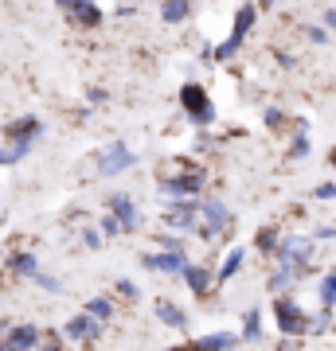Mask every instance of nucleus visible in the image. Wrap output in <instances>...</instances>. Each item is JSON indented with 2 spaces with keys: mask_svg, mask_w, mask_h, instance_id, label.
Here are the masks:
<instances>
[{
  "mask_svg": "<svg viewBox=\"0 0 336 351\" xmlns=\"http://www.w3.org/2000/svg\"><path fill=\"white\" fill-rule=\"evenodd\" d=\"M309 152H313L309 133H293V141H289V160H305Z\"/></svg>",
  "mask_w": 336,
  "mask_h": 351,
  "instance_id": "30",
  "label": "nucleus"
},
{
  "mask_svg": "<svg viewBox=\"0 0 336 351\" xmlns=\"http://www.w3.org/2000/svg\"><path fill=\"white\" fill-rule=\"evenodd\" d=\"M161 351H196V343H192V339H180V343H168V348H161Z\"/></svg>",
  "mask_w": 336,
  "mask_h": 351,
  "instance_id": "40",
  "label": "nucleus"
},
{
  "mask_svg": "<svg viewBox=\"0 0 336 351\" xmlns=\"http://www.w3.org/2000/svg\"><path fill=\"white\" fill-rule=\"evenodd\" d=\"M180 281H184V289L196 297V301H208L215 289H219V281H215V269H212V265H203V262H192V265L184 269V277H180Z\"/></svg>",
  "mask_w": 336,
  "mask_h": 351,
  "instance_id": "14",
  "label": "nucleus"
},
{
  "mask_svg": "<svg viewBox=\"0 0 336 351\" xmlns=\"http://www.w3.org/2000/svg\"><path fill=\"white\" fill-rule=\"evenodd\" d=\"M94 226H98V234H102V239H106V242L122 239V223H117L113 215H98V223H94Z\"/></svg>",
  "mask_w": 336,
  "mask_h": 351,
  "instance_id": "29",
  "label": "nucleus"
},
{
  "mask_svg": "<svg viewBox=\"0 0 336 351\" xmlns=\"http://www.w3.org/2000/svg\"><path fill=\"white\" fill-rule=\"evenodd\" d=\"M317 297H321V308H328V313L336 308V269H328V274L321 277V285H317Z\"/></svg>",
  "mask_w": 336,
  "mask_h": 351,
  "instance_id": "27",
  "label": "nucleus"
},
{
  "mask_svg": "<svg viewBox=\"0 0 336 351\" xmlns=\"http://www.w3.org/2000/svg\"><path fill=\"white\" fill-rule=\"evenodd\" d=\"M153 316H157L168 332H188V324H192V316H188L184 304L168 301V297H157V301H153Z\"/></svg>",
  "mask_w": 336,
  "mask_h": 351,
  "instance_id": "16",
  "label": "nucleus"
},
{
  "mask_svg": "<svg viewBox=\"0 0 336 351\" xmlns=\"http://www.w3.org/2000/svg\"><path fill=\"white\" fill-rule=\"evenodd\" d=\"M102 336H106V324L90 320L87 313L67 316V320H63V328H59V339L67 343V348H90V343H98Z\"/></svg>",
  "mask_w": 336,
  "mask_h": 351,
  "instance_id": "9",
  "label": "nucleus"
},
{
  "mask_svg": "<svg viewBox=\"0 0 336 351\" xmlns=\"http://www.w3.org/2000/svg\"><path fill=\"white\" fill-rule=\"evenodd\" d=\"M274 258L278 262H293V265H301V269H313L317 242H313V234H282Z\"/></svg>",
  "mask_w": 336,
  "mask_h": 351,
  "instance_id": "12",
  "label": "nucleus"
},
{
  "mask_svg": "<svg viewBox=\"0 0 336 351\" xmlns=\"http://www.w3.org/2000/svg\"><path fill=\"white\" fill-rule=\"evenodd\" d=\"M106 215H113L122 223V239L125 234H137L145 226V215H141V203L129 195V191H110L106 195Z\"/></svg>",
  "mask_w": 336,
  "mask_h": 351,
  "instance_id": "10",
  "label": "nucleus"
},
{
  "mask_svg": "<svg viewBox=\"0 0 336 351\" xmlns=\"http://www.w3.org/2000/svg\"><path fill=\"white\" fill-rule=\"evenodd\" d=\"M113 293H117L125 304H137L141 297H145V293H141V285H137V281H129V277H117V281H113Z\"/></svg>",
  "mask_w": 336,
  "mask_h": 351,
  "instance_id": "28",
  "label": "nucleus"
},
{
  "mask_svg": "<svg viewBox=\"0 0 336 351\" xmlns=\"http://www.w3.org/2000/svg\"><path fill=\"white\" fill-rule=\"evenodd\" d=\"M333 328V313L328 308H321L317 316H309V336H321V332H328Z\"/></svg>",
  "mask_w": 336,
  "mask_h": 351,
  "instance_id": "32",
  "label": "nucleus"
},
{
  "mask_svg": "<svg viewBox=\"0 0 336 351\" xmlns=\"http://www.w3.org/2000/svg\"><path fill=\"white\" fill-rule=\"evenodd\" d=\"M0 351H4V339H0Z\"/></svg>",
  "mask_w": 336,
  "mask_h": 351,
  "instance_id": "46",
  "label": "nucleus"
},
{
  "mask_svg": "<svg viewBox=\"0 0 336 351\" xmlns=\"http://www.w3.org/2000/svg\"><path fill=\"white\" fill-rule=\"evenodd\" d=\"M258 4H238L235 8V20H231V39H238V43H247V36L254 32V24H258Z\"/></svg>",
  "mask_w": 336,
  "mask_h": 351,
  "instance_id": "20",
  "label": "nucleus"
},
{
  "mask_svg": "<svg viewBox=\"0 0 336 351\" xmlns=\"http://www.w3.org/2000/svg\"><path fill=\"white\" fill-rule=\"evenodd\" d=\"M0 308H4V289H0Z\"/></svg>",
  "mask_w": 336,
  "mask_h": 351,
  "instance_id": "45",
  "label": "nucleus"
},
{
  "mask_svg": "<svg viewBox=\"0 0 336 351\" xmlns=\"http://www.w3.org/2000/svg\"><path fill=\"white\" fill-rule=\"evenodd\" d=\"M157 16H161L164 27H180L192 20V4L188 0H164V4H157Z\"/></svg>",
  "mask_w": 336,
  "mask_h": 351,
  "instance_id": "21",
  "label": "nucleus"
},
{
  "mask_svg": "<svg viewBox=\"0 0 336 351\" xmlns=\"http://www.w3.org/2000/svg\"><path fill=\"white\" fill-rule=\"evenodd\" d=\"M243 265H247V246H231V250L223 254V262L215 265V281H219V285L235 281V277L243 274Z\"/></svg>",
  "mask_w": 336,
  "mask_h": 351,
  "instance_id": "19",
  "label": "nucleus"
},
{
  "mask_svg": "<svg viewBox=\"0 0 336 351\" xmlns=\"http://www.w3.org/2000/svg\"><path fill=\"white\" fill-rule=\"evenodd\" d=\"M278 242H282V230H278V226H262L258 234H254V250L266 254V258H274V254H278Z\"/></svg>",
  "mask_w": 336,
  "mask_h": 351,
  "instance_id": "25",
  "label": "nucleus"
},
{
  "mask_svg": "<svg viewBox=\"0 0 336 351\" xmlns=\"http://www.w3.org/2000/svg\"><path fill=\"white\" fill-rule=\"evenodd\" d=\"M231 230H235V215H231L227 199H219V195H203V199H199V230H196V239L223 242Z\"/></svg>",
  "mask_w": 336,
  "mask_h": 351,
  "instance_id": "3",
  "label": "nucleus"
},
{
  "mask_svg": "<svg viewBox=\"0 0 336 351\" xmlns=\"http://www.w3.org/2000/svg\"><path fill=\"white\" fill-rule=\"evenodd\" d=\"M270 313H274V328H278V336H286V339H301V336H309V313L301 308L298 297H274Z\"/></svg>",
  "mask_w": 336,
  "mask_h": 351,
  "instance_id": "6",
  "label": "nucleus"
},
{
  "mask_svg": "<svg viewBox=\"0 0 336 351\" xmlns=\"http://www.w3.org/2000/svg\"><path fill=\"white\" fill-rule=\"evenodd\" d=\"M4 274L12 277V281H32V277L39 274V258L36 250H12L8 258H4Z\"/></svg>",
  "mask_w": 336,
  "mask_h": 351,
  "instance_id": "17",
  "label": "nucleus"
},
{
  "mask_svg": "<svg viewBox=\"0 0 336 351\" xmlns=\"http://www.w3.org/2000/svg\"><path fill=\"white\" fill-rule=\"evenodd\" d=\"M12 152H8V149H4V145H0V168H12Z\"/></svg>",
  "mask_w": 336,
  "mask_h": 351,
  "instance_id": "43",
  "label": "nucleus"
},
{
  "mask_svg": "<svg viewBox=\"0 0 336 351\" xmlns=\"http://www.w3.org/2000/svg\"><path fill=\"white\" fill-rule=\"evenodd\" d=\"M243 343H262V308H247L243 313Z\"/></svg>",
  "mask_w": 336,
  "mask_h": 351,
  "instance_id": "23",
  "label": "nucleus"
},
{
  "mask_svg": "<svg viewBox=\"0 0 336 351\" xmlns=\"http://www.w3.org/2000/svg\"><path fill=\"white\" fill-rule=\"evenodd\" d=\"M106 101H110V90H102V86L87 90V110H98V106H106Z\"/></svg>",
  "mask_w": 336,
  "mask_h": 351,
  "instance_id": "35",
  "label": "nucleus"
},
{
  "mask_svg": "<svg viewBox=\"0 0 336 351\" xmlns=\"http://www.w3.org/2000/svg\"><path fill=\"white\" fill-rule=\"evenodd\" d=\"M39 343H43V328L32 320H16L4 336V351H39Z\"/></svg>",
  "mask_w": 336,
  "mask_h": 351,
  "instance_id": "15",
  "label": "nucleus"
},
{
  "mask_svg": "<svg viewBox=\"0 0 336 351\" xmlns=\"http://www.w3.org/2000/svg\"><path fill=\"white\" fill-rule=\"evenodd\" d=\"M153 250L184 254L188 250V239H180V234H172V230H153Z\"/></svg>",
  "mask_w": 336,
  "mask_h": 351,
  "instance_id": "24",
  "label": "nucleus"
},
{
  "mask_svg": "<svg viewBox=\"0 0 336 351\" xmlns=\"http://www.w3.org/2000/svg\"><path fill=\"white\" fill-rule=\"evenodd\" d=\"M328 164H333V168H336V149H333V152H328Z\"/></svg>",
  "mask_w": 336,
  "mask_h": 351,
  "instance_id": "44",
  "label": "nucleus"
},
{
  "mask_svg": "<svg viewBox=\"0 0 336 351\" xmlns=\"http://www.w3.org/2000/svg\"><path fill=\"white\" fill-rule=\"evenodd\" d=\"M286 121H289V117L278 110V106H266V110H262V125L274 129V133H278V129H286Z\"/></svg>",
  "mask_w": 336,
  "mask_h": 351,
  "instance_id": "31",
  "label": "nucleus"
},
{
  "mask_svg": "<svg viewBox=\"0 0 336 351\" xmlns=\"http://www.w3.org/2000/svg\"><path fill=\"white\" fill-rule=\"evenodd\" d=\"M324 32H336V8H324Z\"/></svg>",
  "mask_w": 336,
  "mask_h": 351,
  "instance_id": "42",
  "label": "nucleus"
},
{
  "mask_svg": "<svg viewBox=\"0 0 336 351\" xmlns=\"http://www.w3.org/2000/svg\"><path fill=\"white\" fill-rule=\"evenodd\" d=\"M137 262H141V269H145V274H157V277H176V281H180V277H184V269L192 265V258H188V250H184V254L145 250V254L137 258Z\"/></svg>",
  "mask_w": 336,
  "mask_h": 351,
  "instance_id": "11",
  "label": "nucleus"
},
{
  "mask_svg": "<svg viewBox=\"0 0 336 351\" xmlns=\"http://www.w3.org/2000/svg\"><path fill=\"white\" fill-rule=\"evenodd\" d=\"M278 66H282V71H293V66H298V59H293V55H286V51H282V55H278Z\"/></svg>",
  "mask_w": 336,
  "mask_h": 351,
  "instance_id": "41",
  "label": "nucleus"
},
{
  "mask_svg": "<svg viewBox=\"0 0 336 351\" xmlns=\"http://www.w3.org/2000/svg\"><path fill=\"white\" fill-rule=\"evenodd\" d=\"M336 239V226H317L313 230V242H333Z\"/></svg>",
  "mask_w": 336,
  "mask_h": 351,
  "instance_id": "39",
  "label": "nucleus"
},
{
  "mask_svg": "<svg viewBox=\"0 0 336 351\" xmlns=\"http://www.w3.org/2000/svg\"><path fill=\"white\" fill-rule=\"evenodd\" d=\"M141 164V156L125 141H110L106 149H98L94 152V172L102 176V180H117V176H125V172H133Z\"/></svg>",
  "mask_w": 336,
  "mask_h": 351,
  "instance_id": "5",
  "label": "nucleus"
},
{
  "mask_svg": "<svg viewBox=\"0 0 336 351\" xmlns=\"http://www.w3.org/2000/svg\"><path fill=\"white\" fill-rule=\"evenodd\" d=\"M305 39L321 47V43H328V32H324V27H317V24H309V27H305Z\"/></svg>",
  "mask_w": 336,
  "mask_h": 351,
  "instance_id": "36",
  "label": "nucleus"
},
{
  "mask_svg": "<svg viewBox=\"0 0 336 351\" xmlns=\"http://www.w3.org/2000/svg\"><path fill=\"white\" fill-rule=\"evenodd\" d=\"M157 195L164 203H184V199H203L208 195V168L180 160L172 172H164L157 180Z\"/></svg>",
  "mask_w": 336,
  "mask_h": 351,
  "instance_id": "1",
  "label": "nucleus"
},
{
  "mask_svg": "<svg viewBox=\"0 0 336 351\" xmlns=\"http://www.w3.org/2000/svg\"><path fill=\"white\" fill-rule=\"evenodd\" d=\"M78 242H82V250H102V234H98V226H82V234H78Z\"/></svg>",
  "mask_w": 336,
  "mask_h": 351,
  "instance_id": "33",
  "label": "nucleus"
},
{
  "mask_svg": "<svg viewBox=\"0 0 336 351\" xmlns=\"http://www.w3.org/2000/svg\"><path fill=\"white\" fill-rule=\"evenodd\" d=\"M43 137V121H39L36 113H24V117H12L8 125H4V149L12 152V160L20 164L27 152L36 149V141Z\"/></svg>",
  "mask_w": 336,
  "mask_h": 351,
  "instance_id": "4",
  "label": "nucleus"
},
{
  "mask_svg": "<svg viewBox=\"0 0 336 351\" xmlns=\"http://www.w3.org/2000/svg\"><path fill=\"white\" fill-rule=\"evenodd\" d=\"M39 351H71V348H67V343L59 339V332H55V336H43V343H39Z\"/></svg>",
  "mask_w": 336,
  "mask_h": 351,
  "instance_id": "37",
  "label": "nucleus"
},
{
  "mask_svg": "<svg viewBox=\"0 0 336 351\" xmlns=\"http://www.w3.org/2000/svg\"><path fill=\"white\" fill-rule=\"evenodd\" d=\"M32 285H36L39 293H51V297H63V293H67V285H63V277L47 274V269H39V274L32 277Z\"/></svg>",
  "mask_w": 336,
  "mask_h": 351,
  "instance_id": "26",
  "label": "nucleus"
},
{
  "mask_svg": "<svg viewBox=\"0 0 336 351\" xmlns=\"http://www.w3.org/2000/svg\"><path fill=\"white\" fill-rule=\"evenodd\" d=\"M110 12H113V20H133V16L141 12V4H129V0H117V4H110Z\"/></svg>",
  "mask_w": 336,
  "mask_h": 351,
  "instance_id": "34",
  "label": "nucleus"
},
{
  "mask_svg": "<svg viewBox=\"0 0 336 351\" xmlns=\"http://www.w3.org/2000/svg\"><path fill=\"white\" fill-rule=\"evenodd\" d=\"M161 230H172V234H180V239L196 234V230H199V199L164 203V211H161Z\"/></svg>",
  "mask_w": 336,
  "mask_h": 351,
  "instance_id": "8",
  "label": "nucleus"
},
{
  "mask_svg": "<svg viewBox=\"0 0 336 351\" xmlns=\"http://www.w3.org/2000/svg\"><path fill=\"white\" fill-rule=\"evenodd\" d=\"M82 313H87L90 320H98V324H113V320H117V301H113V297H90V301L82 304Z\"/></svg>",
  "mask_w": 336,
  "mask_h": 351,
  "instance_id": "22",
  "label": "nucleus"
},
{
  "mask_svg": "<svg viewBox=\"0 0 336 351\" xmlns=\"http://www.w3.org/2000/svg\"><path fill=\"white\" fill-rule=\"evenodd\" d=\"M313 199H336V184H317V188H313Z\"/></svg>",
  "mask_w": 336,
  "mask_h": 351,
  "instance_id": "38",
  "label": "nucleus"
},
{
  "mask_svg": "<svg viewBox=\"0 0 336 351\" xmlns=\"http://www.w3.org/2000/svg\"><path fill=\"white\" fill-rule=\"evenodd\" d=\"M192 343H196V351H238L243 348V336L238 332H203Z\"/></svg>",
  "mask_w": 336,
  "mask_h": 351,
  "instance_id": "18",
  "label": "nucleus"
},
{
  "mask_svg": "<svg viewBox=\"0 0 336 351\" xmlns=\"http://www.w3.org/2000/svg\"><path fill=\"white\" fill-rule=\"evenodd\" d=\"M59 16L78 32H98L106 24V4H94V0H59Z\"/></svg>",
  "mask_w": 336,
  "mask_h": 351,
  "instance_id": "7",
  "label": "nucleus"
},
{
  "mask_svg": "<svg viewBox=\"0 0 336 351\" xmlns=\"http://www.w3.org/2000/svg\"><path fill=\"white\" fill-rule=\"evenodd\" d=\"M301 277H309V269H301V265H293V262H278L274 258L270 274H266V289H270L274 297H289V289L298 285Z\"/></svg>",
  "mask_w": 336,
  "mask_h": 351,
  "instance_id": "13",
  "label": "nucleus"
},
{
  "mask_svg": "<svg viewBox=\"0 0 336 351\" xmlns=\"http://www.w3.org/2000/svg\"><path fill=\"white\" fill-rule=\"evenodd\" d=\"M176 101H180V110H184L188 125L212 129L215 121H219V110H215V101H212V94H208L203 82H192V78H188L184 86L176 90Z\"/></svg>",
  "mask_w": 336,
  "mask_h": 351,
  "instance_id": "2",
  "label": "nucleus"
}]
</instances>
